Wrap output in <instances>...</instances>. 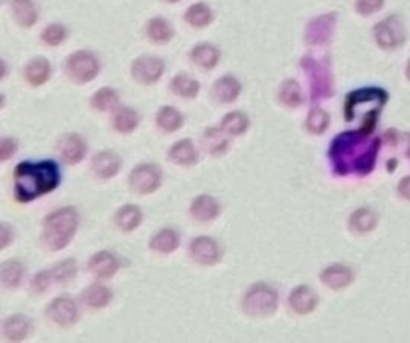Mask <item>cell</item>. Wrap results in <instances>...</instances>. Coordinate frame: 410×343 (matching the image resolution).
<instances>
[{
  "instance_id": "cell-17",
  "label": "cell",
  "mask_w": 410,
  "mask_h": 343,
  "mask_svg": "<svg viewBox=\"0 0 410 343\" xmlns=\"http://www.w3.org/2000/svg\"><path fill=\"white\" fill-rule=\"evenodd\" d=\"M289 304L296 315L304 316L309 315V313H311L316 308L317 296L310 287L299 286L292 290V293L289 296Z\"/></svg>"
},
{
  "instance_id": "cell-16",
  "label": "cell",
  "mask_w": 410,
  "mask_h": 343,
  "mask_svg": "<svg viewBox=\"0 0 410 343\" xmlns=\"http://www.w3.org/2000/svg\"><path fill=\"white\" fill-rule=\"evenodd\" d=\"M241 94V84L235 77L226 75L218 78L212 87V96L221 104H231Z\"/></svg>"
},
{
  "instance_id": "cell-45",
  "label": "cell",
  "mask_w": 410,
  "mask_h": 343,
  "mask_svg": "<svg viewBox=\"0 0 410 343\" xmlns=\"http://www.w3.org/2000/svg\"><path fill=\"white\" fill-rule=\"evenodd\" d=\"M0 247L5 249L9 246V243H11L13 238H14V230L13 227L9 226L8 223H2V226H0Z\"/></svg>"
},
{
  "instance_id": "cell-29",
  "label": "cell",
  "mask_w": 410,
  "mask_h": 343,
  "mask_svg": "<svg viewBox=\"0 0 410 343\" xmlns=\"http://www.w3.org/2000/svg\"><path fill=\"white\" fill-rule=\"evenodd\" d=\"M142 210L136 205H124L118 209V213L115 215L116 226L124 230V232H131L135 230L138 226L142 223Z\"/></svg>"
},
{
  "instance_id": "cell-38",
  "label": "cell",
  "mask_w": 410,
  "mask_h": 343,
  "mask_svg": "<svg viewBox=\"0 0 410 343\" xmlns=\"http://www.w3.org/2000/svg\"><path fill=\"white\" fill-rule=\"evenodd\" d=\"M377 225V215L374 210L362 208L355 210V213L350 218V227L358 234H365V232L372 230Z\"/></svg>"
},
{
  "instance_id": "cell-47",
  "label": "cell",
  "mask_w": 410,
  "mask_h": 343,
  "mask_svg": "<svg viewBox=\"0 0 410 343\" xmlns=\"http://www.w3.org/2000/svg\"><path fill=\"white\" fill-rule=\"evenodd\" d=\"M406 75H407V78L410 79V62H409V64H407V69H406Z\"/></svg>"
},
{
  "instance_id": "cell-23",
  "label": "cell",
  "mask_w": 410,
  "mask_h": 343,
  "mask_svg": "<svg viewBox=\"0 0 410 343\" xmlns=\"http://www.w3.org/2000/svg\"><path fill=\"white\" fill-rule=\"evenodd\" d=\"M33 330V322L25 315H14L8 317L4 324V336L9 342H23Z\"/></svg>"
},
{
  "instance_id": "cell-24",
  "label": "cell",
  "mask_w": 410,
  "mask_h": 343,
  "mask_svg": "<svg viewBox=\"0 0 410 343\" xmlns=\"http://www.w3.org/2000/svg\"><path fill=\"white\" fill-rule=\"evenodd\" d=\"M179 246H180L179 232L171 227L160 229L157 234L155 237H151L150 240V249L162 255L172 254L174 250H177Z\"/></svg>"
},
{
  "instance_id": "cell-25",
  "label": "cell",
  "mask_w": 410,
  "mask_h": 343,
  "mask_svg": "<svg viewBox=\"0 0 410 343\" xmlns=\"http://www.w3.org/2000/svg\"><path fill=\"white\" fill-rule=\"evenodd\" d=\"M140 123V116L133 107H118L111 116V125L122 135L135 131Z\"/></svg>"
},
{
  "instance_id": "cell-8",
  "label": "cell",
  "mask_w": 410,
  "mask_h": 343,
  "mask_svg": "<svg viewBox=\"0 0 410 343\" xmlns=\"http://www.w3.org/2000/svg\"><path fill=\"white\" fill-rule=\"evenodd\" d=\"M165 72V63L156 55H143L131 64V75L140 84H155Z\"/></svg>"
},
{
  "instance_id": "cell-42",
  "label": "cell",
  "mask_w": 410,
  "mask_h": 343,
  "mask_svg": "<svg viewBox=\"0 0 410 343\" xmlns=\"http://www.w3.org/2000/svg\"><path fill=\"white\" fill-rule=\"evenodd\" d=\"M52 282H54V278L52 275H50V270L38 271L33 279V288L34 291H37V293H43V291H46L50 287Z\"/></svg>"
},
{
  "instance_id": "cell-11",
  "label": "cell",
  "mask_w": 410,
  "mask_h": 343,
  "mask_svg": "<svg viewBox=\"0 0 410 343\" xmlns=\"http://www.w3.org/2000/svg\"><path fill=\"white\" fill-rule=\"evenodd\" d=\"M191 258L201 266H214L221 259V247L211 237H197L189 244Z\"/></svg>"
},
{
  "instance_id": "cell-28",
  "label": "cell",
  "mask_w": 410,
  "mask_h": 343,
  "mask_svg": "<svg viewBox=\"0 0 410 343\" xmlns=\"http://www.w3.org/2000/svg\"><path fill=\"white\" fill-rule=\"evenodd\" d=\"M145 33L151 42L157 45L168 43L174 35L170 22L167 18H162V17H155L148 20V23L145 26Z\"/></svg>"
},
{
  "instance_id": "cell-26",
  "label": "cell",
  "mask_w": 410,
  "mask_h": 343,
  "mask_svg": "<svg viewBox=\"0 0 410 343\" xmlns=\"http://www.w3.org/2000/svg\"><path fill=\"white\" fill-rule=\"evenodd\" d=\"M11 11L16 22L23 28L34 26L38 18L34 0H11Z\"/></svg>"
},
{
  "instance_id": "cell-7",
  "label": "cell",
  "mask_w": 410,
  "mask_h": 343,
  "mask_svg": "<svg viewBox=\"0 0 410 343\" xmlns=\"http://www.w3.org/2000/svg\"><path fill=\"white\" fill-rule=\"evenodd\" d=\"M302 67L305 69L306 77L310 79L311 86V98H330L333 94V81L330 70H328L322 63L316 62L314 58H304Z\"/></svg>"
},
{
  "instance_id": "cell-12",
  "label": "cell",
  "mask_w": 410,
  "mask_h": 343,
  "mask_svg": "<svg viewBox=\"0 0 410 343\" xmlns=\"http://www.w3.org/2000/svg\"><path fill=\"white\" fill-rule=\"evenodd\" d=\"M57 151L63 162L69 165H77L84 159L87 153L86 140L77 133H66L58 139Z\"/></svg>"
},
{
  "instance_id": "cell-19",
  "label": "cell",
  "mask_w": 410,
  "mask_h": 343,
  "mask_svg": "<svg viewBox=\"0 0 410 343\" xmlns=\"http://www.w3.org/2000/svg\"><path fill=\"white\" fill-rule=\"evenodd\" d=\"M189 214L197 221H211L215 220L220 214V203L214 197L208 194H201L192 201L189 208Z\"/></svg>"
},
{
  "instance_id": "cell-14",
  "label": "cell",
  "mask_w": 410,
  "mask_h": 343,
  "mask_svg": "<svg viewBox=\"0 0 410 343\" xmlns=\"http://www.w3.org/2000/svg\"><path fill=\"white\" fill-rule=\"evenodd\" d=\"M119 269L118 258L109 250H101L89 259V271L99 279H110Z\"/></svg>"
},
{
  "instance_id": "cell-32",
  "label": "cell",
  "mask_w": 410,
  "mask_h": 343,
  "mask_svg": "<svg viewBox=\"0 0 410 343\" xmlns=\"http://www.w3.org/2000/svg\"><path fill=\"white\" fill-rule=\"evenodd\" d=\"M171 90L172 94L182 98H196L200 92V83L189 75L179 74L171 79Z\"/></svg>"
},
{
  "instance_id": "cell-1",
  "label": "cell",
  "mask_w": 410,
  "mask_h": 343,
  "mask_svg": "<svg viewBox=\"0 0 410 343\" xmlns=\"http://www.w3.org/2000/svg\"><path fill=\"white\" fill-rule=\"evenodd\" d=\"M60 168L54 160L22 162L14 171V194L20 203H28L54 191L60 184Z\"/></svg>"
},
{
  "instance_id": "cell-37",
  "label": "cell",
  "mask_w": 410,
  "mask_h": 343,
  "mask_svg": "<svg viewBox=\"0 0 410 343\" xmlns=\"http://www.w3.org/2000/svg\"><path fill=\"white\" fill-rule=\"evenodd\" d=\"M184 20L192 28H204L212 22V9L206 4H194L184 13Z\"/></svg>"
},
{
  "instance_id": "cell-10",
  "label": "cell",
  "mask_w": 410,
  "mask_h": 343,
  "mask_svg": "<svg viewBox=\"0 0 410 343\" xmlns=\"http://www.w3.org/2000/svg\"><path fill=\"white\" fill-rule=\"evenodd\" d=\"M46 316L50 322L60 327H72L79 319L78 307L70 298L60 296L54 299L46 308Z\"/></svg>"
},
{
  "instance_id": "cell-20",
  "label": "cell",
  "mask_w": 410,
  "mask_h": 343,
  "mask_svg": "<svg viewBox=\"0 0 410 343\" xmlns=\"http://www.w3.org/2000/svg\"><path fill=\"white\" fill-rule=\"evenodd\" d=\"M50 74H52V67H50V63L45 57L33 58L25 66V70H23V77L26 79V83H29L34 87L43 86L50 78Z\"/></svg>"
},
{
  "instance_id": "cell-48",
  "label": "cell",
  "mask_w": 410,
  "mask_h": 343,
  "mask_svg": "<svg viewBox=\"0 0 410 343\" xmlns=\"http://www.w3.org/2000/svg\"><path fill=\"white\" fill-rule=\"evenodd\" d=\"M167 2H170V4H176V2H180V0H167Z\"/></svg>"
},
{
  "instance_id": "cell-13",
  "label": "cell",
  "mask_w": 410,
  "mask_h": 343,
  "mask_svg": "<svg viewBox=\"0 0 410 343\" xmlns=\"http://www.w3.org/2000/svg\"><path fill=\"white\" fill-rule=\"evenodd\" d=\"M336 26V14H325L313 18L306 25L305 42L309 45H325L331 38Z\"/></svg>"
},
{
  "instance_id": "cell-34",
  "label": "cell",
  "mask_w": 410,
  "mask_h": 343,
  "mask_svg": "<svg viewBox=\"0 0 410 343\" xmlns=\"http://www.w3.org/2000/svg\"><path fill=\"white\" fill-rule=\"evenodd\" d=\"M279 101L282 106L290 108H296L297 106H301L304 101V95L299 83L294 81V79H287V81H284L279 89Z\"/></svg>"
},
{
  "instance_id": "cell-5",
  "label": "cell",
  "mask_w": 410,
  "mask_h": 343,
  "mask_svg": "<svg viewBox=\"0 0 410 343\" xmlns=\"http://www.w3.org/2000/svg\"><path fill=\"white\" fill-rule=\"evenodd\" d=\"M99 62L98 58L89 52V50H77L69 55L66 62L67 75L78 84H84L95 79L99 74Z\"/></svg>"
},
{
  "instance_id": "cell-35",
  "label": "cell",
  "mask_w": 410,
  "mask_h": 343,
  "mask_svg": "<svg viewBox=\"0 0 410 343\" xmlns=\"http://www.w3.org/2000/svg\"><path fill=\"white\" fill-rule=\"evenodd\" d=\"M23 276V267L16 259H8L2 262V269H0V279H2V286L6 288L18 287L20 281Z\"/></svg>"
},
{
  "instance_id": "cell-21",
  "label": "cell",
  "mask_w": 410,
  "mask_h": 343,
  "mask_svg": "<svg viewBox=\"0 0 410 343\" xmlns=\"http://www.w3.org/2000/svg\"><path fill=\"white\" fill-rule=\"evenodd\" d=\"M321 279L323 284L331 290H342L351 284L354 274L350 267L342 264H333L322 271Z\"/></svg>"
},
{
  "instance_id": "cell-46",
  "label": "cell",
  "mask_w": 410,
  "mask_h": 343,
  "mask_svg": "<svg viewBox=\"0 0 410 343\" xmlns=\"http://www.w3.org/2000/svg\"><path fill=\"white\" fill-rule=\"evenodd\" d=\"M398 193L401 194V197L410 200V177H404L401 180V184L398 186Z\"/></svg>"
},
{
  "instance_id": "cell-4",
  "label": "cell",
  "mask_w": 410,
  "mask_h": 343,
  "mask_svg": "<svg viewBox=\"0 0 410 343\" xmlns=\"http://www.w3.org/2000/svg\"><path fill=\"white\" fill-rule=\"evenodd\" d=\"M278 291L264 282L249 287L243 298V310L245 315L252 317L272 316L278 310Z\"/></svg>"
},
{
  "instance_id": "cell-6",
  "label": "cell",
  "mask_w": 410,
  "mask_h": 343,
  "mask_svg": "<svg viewBox=\"0 0 410 343\" xmlns=\"http://www.w3.org/2000/svg\"><path fill=\"white\" fill-rule=\"evenodd\" d=\"M128 185L139 196L153 194L162 185V169L156 164H142L131 169Z\"/></svg>"
},
{
  "instance_id": "cell-39",
  "label": "cell",
  "mask_w": 410,
  "mask_h": 343,
  "mask_svg": "<svg viewBox=\"0 0 410 343\" xmlns=\"http://www.w3.org/2000/svg\"><path fill=\"white\" fill-rule=\"evenodd\" d=\"M328 125H330V115H328L323 108L314 107L309 116H306L305 127L313 135H322Z\"/></svg>"
},
{
  "instance_id": "cell-3",
  "label": "cell",
  "mask_w": 410,
  "mask_h": 343,
  "mask_svg": "<svg viewBox=\"0 0 410 343\" xmlns=\"http://www.w3.org/2000/svg\"><path fill=\"white\" fill-rule=\"evenodd\" d=\"M378 144H380L378 140H374L372 144L365 142V133L358 135L355 131H348V133L339 135L333 140L330 148L334 171L339 174H348L351 171H355L357 153H366Z\"/></svg>"
},
{
  "instance_id": "cell-36",
  "label": "cell",
  "mask_w": 410,
  "mask_h": 343,
  "mask_svg": "<svg viewBox=\"0 0 410 343\" xmlns=\"http://www.w3.org/2000/svg\"><path fill=\"white\" fill-rule=\"evenodd\" d=\"M119 103L118 92L110 87H102L94 94L90 99V104L94 108H96L98 112H109V110L116 108Z\"/></svg>"
},
{
  "instance_id": "cell-27",
  "label": "cell",
  "mask_w": 410,
  "mask_h": 343,
  "mask_svg": "<svg viewBox=\"0 0 410 343\" xmlns=\"http://www.w3.org/2000/svg\"><path fill=\"white\" fill-rule=\"evenodd\" d=\"M113 293H111L110 288L102 284H92L83 290V295H81V300L90 308H104L110 304Z\"/></svg>"
},
{
  "instance_id": "cell-31",
  "label": "cell",
  "mask_w": 410,
  "mask_h": 343,
  "mask_svg": "<svg viewBox=\"0 0 410 343\" xmlns=\"http://www.w3.org/2000/svg\"><path fill=\"white\" fill-rule=\"evenodd\" d=\"M156 123L162 131L172 133V131H177L183 125V116L176 107L163 106L156 115Z\"/></svg>"
},
{
  "instance_id": "cell-18",
  "label": "cell",
  "mask_w": 410,
  "mask_h": 343,
  "mask_svg": "<svg viewBox=\"0 0 410 343\" xmlns=\"http://www.w3.org/2000/svg\"><path fill=\"white\" fill-rule=\"evenodd\" d=\"M168 157H170L171 162L176 164V165L192 167V165L197 164L199 153H197L196 145H194L191 139H182L170 148Z\"/></svg>"
},
{
  "instance_id": "cell-33",
  "label": "cell",
  "mask_w": 410,
  "mask_h": 343,
  "mask_svg": "<svg viewBox=\"0 0 410 343\" xmlns=\"http://www.w3.org/2000/svg\"><path fill=\"white\" fill-rule=\"evenodd\" d=\"M250 127V120L248 115H244L243 112H231L221 120V128L224 130V133H228L231 136H241Z\"/></svg>"
},
{
  "instance_id": "cell-41",
  "label": "cell",
  "mask_w": 410,
  "mask_h": 343,
  "mask_svg": "<svg viewBox=\"0 0 410 343\" xmlns=\"http://www.w3.org/2000/svg\"><path fill=\"white\" fill-rule=\"evenodd\" d=\"M67 38V29L61 23H50L42 33V40L48 46H58Z\"/></svg>"
},
{
  "instance_id": "cell-30",
  "label": "cell",
  "mask_w": 410,
  "mask_h": 343,
  "mask_svg": "<svg viewBox=\"0 0 410 343\" xmlns=\"http://www.w3.org/2000/svg\"><path fill=\"white\" fill-rule=\"evenodd\" d=\"M192 62L203 69H214L220 62V50L214 45L201 43L192 49Z\"/></svg>"
},
{
  "instance_id": "cell-15",
  "label": "cell",
  "mask_w": 410,
  "mask_h": 343,
  "mask_svg": "<svg viewBox=\"0 0 410 343\" xmlns=\"http://www.w3.org/2000/svg\"><path fill=\"white\" fill-rule=\"evenodd\" d=\"M121 159L116 153L111 151H99L92 159V171L98 179L107 180L115 177L119 173Z\"/></svg>"
},
{
  "instance_id": "cell-40",
  "label": "cell",
  "mask_w": 410,
  "mask_h": 343,
  "mask_svg": "<svg viewBox=\"0 0 410 343\" xmlns=\"http://www.w3.org/2000/svg\"><path fill=\"white\" fill-rule=\"evenodd\" d=\"M49 270H50V275H52L54 278V282H69L77 276L78 264L75 259L70 258V259L57 262V264Z\"/></svg>"
},
{
  "instance_id": "cell-2",
  "label": "cell",
  "mask_w": 410,
  "mask_h": 343,
  "mask_svg": "<svg viewBox=\"0 0 410 343\" xmlns=\"http://www.w3.org/2000/svg\"><path fill=\"white\" fill-rule=\"evenodd\" d=\"M79 215L75 208L57 209L43 221V241L49 250H63L75 237Z\"/></svg>"
},
{
  "instance_id": "cell-44",
  "label": "cell",
  "mask_w": 410,
  "mask_h": 343,
  "mask_svg": "<svg viewBox=\"0 0 410 343\" xmlns=\"http://www.w3.org/2000/svg\"><path fill=\"white\" fill-rule=\"evenodd\" d=\"M384 4V0H357L355 8L357 11L363 14V16H369L375 11H378Z\"/></svg>"
},
{
  "instance_id": "cell-22",
  "label": "cell",
  "mask_w": 410,
  "mask_h": 343,
  "mask_svg": "<svg viewBox=\"0 0 410 343\" xmlns=\"http://www.w3.org/2000/svg\"><path fill=\"white\" fill-rule=\"evenodd\" d=\"M203 148L206 150V153L212 157H220L226 153L229 148V140L224 136V130L217 127H209L204 130L201 136Z\"/></svg>"
},
{
  "instance_id": "cell-9",
  "label": "cell",
  "mask_w": 410,
  "mask_h": 343,
  "mask_svg": "<svg viewBox=\"0 0 410 343\" xmlns=\"http://www.w3.org/2000/svg\"><path fill=\"white\" fill-rule=\"evenodd\" d=\"M377 43L384 49H394L403 45L406 38L404 25L398 16H391L378 23L374 29Z\"/></svg>"
},
{
  "instance_id": "cell-43",
  "label": "cell",
  "mask_w": 410,
  "mask_h": 343,
  "mask_svg": "<svg viewBox=\"0 0 410 343\" xmlns=\"http://www.w3.org/2000/svg\"><path fill=\"white\" fill-rule=\"evenodd\" d=\"M17 150H18V144L16 139L13 137L2 139V142H0V160H2V162L9 160L16 154Z\"/></svg>"
}]
</instances>
